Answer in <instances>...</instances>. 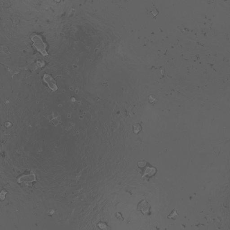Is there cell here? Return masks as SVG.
Returning <instances> with one entry per match:
<instances>
[{
  "label": "cell",
  "mask_w": 230,
  "mask_h": 230,
  "mask_svg": "<svg viewBox=\"0 0 230 230\" xmlns=\"http://www.w3.org/2000/svg\"><path fill=\"white\" fill-rule=\"evenodd\" d=\"M116 214H117V215H116V217H117V219H118L120 220H121V219H122V220H123V218L121 217V215L120 216L121 214H120V213H116Z\"/></svg>",
  "instance_id": "4"
},
{
  "label": "cell",
  "mask_w": 230,
  "mask_h": 230,
  "mask_svg": "<svg viewBox=\"0 0 230 230\" xmlns=\"http://www.w3.org/2000/svg\"><path fill=\"white\" fill-rule=\"evenodd\" d=\"M98 227L101 230H111L110 227L107 224L104 222H99L98 223Z\"/></svg>",
  "instance_id": "3"
},
{
  "label": "cell",
  "mask_w": 230,
  "mask_h": 230,
  "mask_svg": "<svg viewBox=\"0 0 230 230\" xmlns=\"http://www.w3.org/2000/svg\"><path fill=\"white\" fill-rule=\"evenodd\" d=\"M43 79L44 81L47 84L49 88L51 89L53 91H55L57 90V86L56 84V82L50 75L48 74L45 75Z\"/></svg>",
  "instance_id": "2"
},
{
  "label": "cell",
  "mask_w": 230,
  "mask_h": 230,
  "mask_svg": "<svg viewBox=\"0 0 230 230\" xmlns=\"http://www.w3.org/2000/svg\"><path fill=\"white\" fill-rule=\"evenodd\" d=\"M32 40L33 41L34 46L38 51L41 53L43 55H48L45 49L46 46L43 42L41 36L37 35H34L32 36Z\"/></svg>",
  "instance_id": "1"
}]
</instances>
